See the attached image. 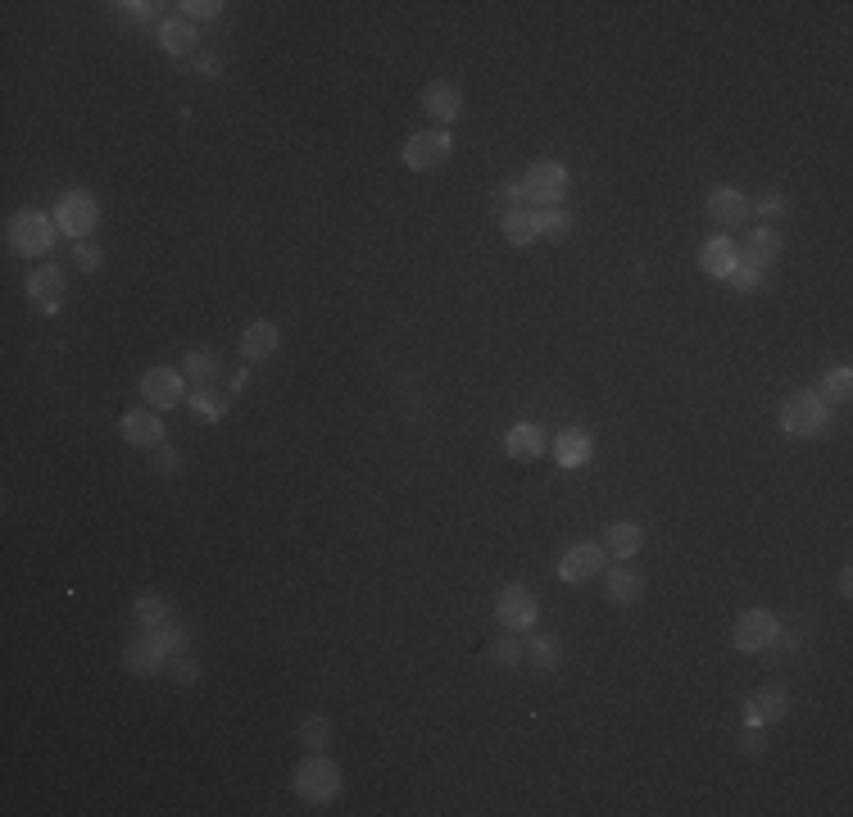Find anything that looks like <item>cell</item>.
I'll return each mask as SVG.
<instances>
[{
	"label": "cell",
	"mask_w": 853,
	"mask_h": 817,
	"mask_svg": "<svg viewBox=\"0 0 853 817\" xmlns=\"http://www.w3.org/2000/svg\"><path fill=\"white\" fill-rule=\"evenodd\" d=\"M150 459H155V473H164V477L182 473V454L168 450V445H155V450H150Z\"/></svg>",
	"instance_id": "cell-39"
},
{
	"label": "cell",
	"mask_w": 853,
	"mask_h": 817,
	"mask_svg": "<svg viewBox=\"0 0 853 817\" xmlns=\"http://www.w3.org/2000/svg\"><path fill=\"white\" fill-rule=\"evenodd\" d=\"M522 659H527V650H522V640L513 636V631L491 645V663H495V668H522Z\"/></svg>",
	"instance_id": "cell-34"
},
{
	"label": "cell",
	"mask_w": 853,
	"mask_h": 817,
	"mask_svg": "<svg viewBox=\"0 0 853 817\" xmlns=\"http://www.w3.org/2000/svg\"><path fill=\"white\" fill-rule=\"evenodd\" d=\"M55 237H59L55 218H46L41 209H19V214L5 223V241H10V250H14V255H23V259L50 255Z\"/></svg>",
	"instance_id": "cell-3"
},
{
	"label": "cell",
	"mask_w": 853,
	"mask_h": 817,
	"mask_svg": "<svg viewBox=\"0 0 853 817\" xmlns=\"http://www.w3.org/2000/svg\"><path fill=\"white\" fill-rule=\"evenodd\" d=\"M277 350H282V332H277L273 323H250L246 332H241V355H246L250 364H259V359H273Z\"/></svg>",
	"instance_id": "cell-21"
},
{
	"label": "cell",
	"mask_w": 853,
	"mask_h": 817,
	"mask_svg": "<svg viewBox=\"0 0 853 817\" xmlns=\"http://www.w3.org/2000/svg\"><path fill=\"white\" fill-rule=\"evenodd\" d=\"M754 214H763V218H781V214H785V200H781V196H767V200H758V205H754Z\"/></svg>",
	"instance_id": "cell-42"
},
{
	"label": "cell",
	"mask_w": 853,
	"mask_h": 817,
	"mask_svg": "<svg viewBox=\"0 0 853 817\" xmlns=\"http://www.w3.org/2000/svg\"><path fill=\"white\" fill-rule=\"evenodd\" d=\"M776 636H781V622H776V613H767V609H745L736 618V631H731L740 654H763L767 645H776Z\"/></svg>",
	"instance_id": "cell-7"
},
{
	"label": "cell",
	"mask_w": 853,
	"mask_h": 817,
	"mask_svg": "<svg viewBox=\"0 0 853 817\" xmlns=\"http://www.w3.org/2000/svg\"><path fill=\"white\" fill-rule=\"evenodd\" d=\"M118 432H123V441L137 445V450H155V445H164V423H159L155 409H128V414L118 418Z\"/></svg>",
	"instance_id": "cell-13"
},
{
	"label": "cell",
	"mask_w": 853,
	"mask_h": 817,
	"mask_svg": "<svg viewBox=\"0 0 853 817\" xmlns=\"http://www.w3.org/2000/svg\"><path fill=\"white\" fill-rule=\"evenodd\" d=\"M495 196H500L504 205L518 209V205H522V182H500V187H495Z\"/></svg>",
	"instance_id": "cell-41"
},
{
	"label": "cell",
	"mask_w": 853,
	"mask_h": 817,
	"mask_svg": "<svg viewBox=\"0 0 853 817\" xmlns=\"http://www.w3.org/2000/svg\"><path fill=\"white\" fill-rule=\"evenodd\" d=\"M132 618H137V627L155 631V627H164V622H173V609H168V600H159V595H141V600L132 604Z\"/></svg>",
	"instance_id": "cell-27"
},
{
	"label": "cell",
	"mask_w": 853,
	"mask_h": 817,
	"mask_svg": "<svg viewBox=\"0 0 853 817\" xmlns=\"http://www.w3.org/2000/svg\"><path fill=\"white\" fill-rule=\"evenodd\" d=\"M554 459H559V468H586L590 459H595V441H590L581 427H568V432L554 436Z\"/></svg>",
	"instance_id": "cell-17"
},
{
	"label": "cell",
	"mask_w": 853,
	"mask_h": 817,
	"mask_svg": "<svg viewBox=\"0 0 853 817\" xmlns=\"http://www.w3.org/2000/svg\"><path fill=\"white\" fill-rule=\"evenodd\" d=\"M150 640H155L159 650L168 654V659H177V654H187V631L177 627V622H164V627H155V631H146Z\"/></svg>",
	"instance_id": "cell-33"
},
{
	"label": "cell",
	"mask_w": 853,
	"mask_h": 817,
	"mask_svg": "<svg viewBox=\"0 0 853 817\" xmlns=\"http://www.w3.org/2000/svg\"><path fill=\"white\" fill-rule=\"evenodd\" d=\"M835 586H840V595H853V572L840 568V577H835Z\"/></svg>",
	"instance_id": "cell-45"
},
{
	"label": "cell",
	"mask_w": 853,
	"mask_h": 817,
	"mask_svg": "<svg viewBox=\"0 0 853 817\" xmlns=\"http://www.w3.org/2000/svg\"><path fill=\"white\" fill-rule=\"evenodd\" d=\"M168 668V654L159 650L150 636H141V645H128V672H137V677H155V672Z\"/></svg>",
	"instance_id": "cell-25"
},
{
	"label": "cell",
	"mask_w": 853,
	"mask_h": 817,
	"mask_svg": "<svg viewBox=\"0 0 853 817\" xmlns=\"http://www.w3.org/2000/svg\"><path fill=\"white\" fill-rule=\"evenodd\" d=\"M327 740H332V722H327L323 713H304L300 718V745L309 749V754H323Z\"/></svg>",
	"instance_id": "cell-28"
},
{
	"label": "cell",
	"mask_w": 853,
	"mask_h": 817,
	"mask_svg": "<svg viewBox=\"0 0 853 817\" xmlns=\"http://www.w3.org/2000/svg\"><path fill=\"white\" fill-rule=\"evenodd\" d=\"M604 568H608V550H604V545L581 541V545H572V550H563V559H559V581H568V586H581V581L604 577Z\"/></svg>",
	"instance_id": "cell-9"
},
{
	"label": "cell",
	"mask_w": 853,
	"mask_h": 817,
	"mask_svg": "<svg viewBox=\"0 0 853 817\" xmlns=\"http://www.w3.org/2000/svg\"><path fill=\"white\" fill-rule=\"evenodd\" d=\"M726 282H731V291H740V296H754L758 286H763V273H758V268H749V264H736Z\"/></svg>",
	"instance_id": "cell-35"
},
{
	"label": "cell",
	"mask_w": 853,
	"mask_h": 817,
	"mask_svg": "<svg viewBox=\"0 0 853 817\" xmlns=\"http://www.w3.org/2000/svg\"><path fill=\"white\" fill-rule=\"evenodd\" d=\"M740 754H745V758H763L767 754L763 727H745V736H740Z\"/></svg>",
	"instance_id": "cell-40"
},
{
	"label": "cell",
	"mask_w": 853,
	"mask_h": 817,
	"mask_svg": "<svg viewBox=\"0 0 853 817\" xmlns=\"http://www.w3.org/2000/svg\"><path fill=\"white\" fill-rule=\"evenodd\" d=\"M64 273H59L55 264H41L28 273V300H37L41 314H59V305H64Z\"/></svg>",
	"instance_id": "cell-12"
},
{
	"label": "cell",
	"mask_w": 853,
	"mask_h": 817,
	"mask_svg": "<svg viewBox=\"0 0 853 817\" xmlns=\"http://www.w3.org/2000/svg\"><path fill=\"white\" fill-rule=\"evenodd\" d=\"M522 650H527V659L536 663L540 672H554L559 668V654H563L554 636H531V640H522Z\"/></svg>",
	"instance_id": "cell-31"
},
{
	"label": "cell",
	"mask_w": 853,
	"mask_h": 817,
	"mask_svg": "<svg viewBox=\"0 0 853 817\" xmlns=\"http://www.w3.org/2000/svg\"><path fill=\"white\" fill-rule=\"evenodd\" d=\"M227 386H232V395H236V391H246V386H250V373H246V368H241V373H232V382H227Z\"/></svg>",
	"instance_id": "cell-46"
},
{
	"label": "cell",
	"mask_w": 853,
	"mask_h": 817,
	"mask_svg": "<svg viewBox=\"0 0 853 817\" xmlns=\"http://www.w3.org/2000/svg\"><path fill=\"white\" fill-rule=\"evenodd\" d=\"M568 187H572V178L559 159H536V164L522 173V205L527 209H563Z\"/></svg>",
	"instance_id": "cell-2"
},
{
	"label": "cell",
	"mask_w": 853,
	"mask_h": 817,
	"mask_svg": "<svg viewBox=\"0 0 853 817\" xmlns=\"http://www.w3.org/2000/svg\"><path fill=\"white\" fill-rule=\"evenodd\" d=\"M500 232H504V241H509V246H531V241L540 237V227H536V209H527V205L509 209V214L500 218Z\"/></svg>",
	"instance_id": "cell-24"
},
{
	"label": "cell",
	"mask_w": 853,
	"mask_h": 817,
	"mask_svg": "<svg viewBox=\"0 0 853 817\" xmlns=\"http://www.w3.org/2000/svg\"><path fill=\"white\" fill-rule=\"evenodd\" d=\"M826 427H831V404H826L813 386L785 395V404H781V432L785 436H795V441H813V436H822Z\"/></svg>",
	"instance_id": "cell-1"
},
{
	"label": "cell",
	"mask_w": 853,
	"mask_h": 817,
	"mask_svg": "<svg viewBox=\"0 0 853 817\" xmlns=\"http://www.w3.org/2000/svg\"><path fill=\"white\" fill-rule=\"evenodd\" d=\"M422 109H427V119L436 123H459L463 119V91L454 82H432V87L422 91Z\"/></svg>",
	"instance_id": "cell-16"
},
{
	"label": "cell",
	"mask_w": 853,
	"mask_h": 817,
	"mask_svg": "<svg viewBox=\"0 0 853 817\" xmlns=\"http://www.w3.org/2000/svg\"><path fill=\"white\" fill-rule=\"evenodd\" d=\"M822 395L826 404H849V395H853V373L849 368H831V373L822 377Z\"/></svg>",
	"instance_id": "cell-32"
},
{
	"label": "cell",
	"mask_w": 853,
	"mask_h": 817,
	"mask_svg": "<svg viewBox=\"0 0 853 817\" xmlns=\"http://www.w3.org/2000/svg\"><path fill=\"white\" fill-rule=\"evenodd\" d=\"M740 264V250H736V241L731 237H708L704 246H699V268H704L708 277H731V268Z\"/></svg>",
	"instance_id": "cell-18"
},
{
	"label": "cell",
	"mask_w": 853,
	"mask_h": 817,
	"mask_svg": "<svg viewBox=\"0 0 853 817\" xmlns=\"http://www.w3.org/2000/svg\"><path fill=\"white\" fill-rule=\"evenodd\" d=\"M404 164L413 168V173H432V168H441L445 159L454 155V141H450V132H413L409 141H404Z\"/></svg>",
	"instance_id": "cell-8"
},
{
	"label": "cell",
	"mask_w": 853,
	"mask_h": 817,
	"mask_svg": "<svg viewBox=\"0 0 853 817\" xmlns=\"http://www.w3.org/2000/svg\"><path fill=\"white\" fill-rule=\"evenodd\" d=\"M191 414H196L200 423H223V418H227V400H223V395H214L209 386H196V391H191Z\"/></svg>",
	"instance_id": "cell-30"
},
{
	"label": "cell",
	"mask_w": 853,
	"mask_h": 817,
	"mask_svg": "<svg viewBox=\"0 0 853 817\" xmlns=\"http://www.w3.org/2000/svg\"><path fill=\"white\" fill-rule=\"evenodd\" d=\"M218 373H223V364H218L214 350H187V359H182V377H187L191 386L218 382Z\"/></svg>",
	"instance_id": "cell-26"
},
{
	"label": "cell",
	"mask_w": 853,
	"mask_h": 817,
	"mask_svg": "<svg viewBox=\"0 0 853 817\" xmlns=\"http://www.w3.org/2000/svg\"><path fill=\"white\" fill-rule=\"evenodd\" d=\"M73 264H78L82 273H96V268L105 264V250H100L96 241H73Z\"/></svg>",
	"instance_id": "cell-36"
},
{
	"label": "cell",
	"mask_w": 853,
	"mask_h": 817,
	"mask_svg": "<svg viewBox=\"0 0 853 817\" xmlns=\"http://www.w3.org/2000/svg\"><path fill=\"white\" fill-rule=\"evenodd\" d=\"M159 46H164V55H173V60H196V28H191L187 19L159 23Z\"/></svg>",
	"instance_id": "cell-23"
},
{
	"label": "cell",
	"mask_w": 853,
	"mask_h": 817,
	"mask_svg": "<svg viewBox=\"0 0 853 817\" xmlns=\"http://www.w3.org/2000/svg\"><path fill=\"white\" fill-rule=\"evenodd\" d=\"M168 672H173L177 686H196V681H200V663L191 659V654H177V659H168Z\"/></svg>",
	"instance_id": "cell-37"
},
{
	"label": "cell",
	"mask_w": 853,
	"mask_h": 817,
	"mask_svg": "<svg viewBox=\"0 0 853 817\" xmlns=\"http://www.w3.org/2000/svg\"><path fill=\"white\" fill-rule=\"evenodd\" d=\"M177 10H187V23H214L223 14L218 0H187V5H177Z\"/></svg>",
	"instance_id": "cell-38"
},
{
	"label": "cell",
	"mask_w": 853,
	"mask_h": 817,
	"mask_svg": "<svg viewBox=\"0 0 853 817\" xmlns=\"http://www.w3.org/2000/svg\"><path fill=\"white\" fill-rule=\"evenodd\" d=\"M604 600L608 604H618V609H627V604H640L645 600V572H636V568H613V572H604Z\"/></svg>",
	"instance_id": "cell-15"
},
{
	"label": "cell",
	"mask_w": 853,
	"mask_h": 817,
	"mask_svg": "<svg viewBox=\"0 0 853 817\" xmlns=\"http://www.w3.org/2000/svg\"><path fill=\"white\" fill-rule=\"evenodd\" d=\"M604 550L622 563L636 559V554L645 550V527H640V522H613V527L604 532Z\"/></svg>",
	"instance_id": "cell-20"
},
{
	"label": "cell",
	"mask_w": 853,
	"mask_h": 817,
	"mask_svg": "<svg viewBox=\"0 0 853 817\" xmlns=\"http://www.w3.org/2000/svg\"><path fill=\"white\" fill-rule=\"evenodd\" d=\"M708 214H713L722 227H736V223H745V218L754 214V205H749L745 191H736V187H717L713 196H708Z\"/></svg>",
	"instance_id": "cell-19"
},
{
	"label": "cell",
	"mask_w": 853,
	"mask_h": 817,
	"mask_svg": "<svg viewBox=\"0 0 853 817\" xmlns=\"http://www.w3.org/2000/svg\"><path fill=\"white\" fill-rule=\"evenodd\" d=\"M495 618H500L504 631L522 636V631L536 627L540 604H536V595H531L527 586H518V581H513V586H504V591H500V600H495Z\"/></svg>",
	"instance_id": "cell-6"
},
{
	"label": "cell",
	"mask_w": 853,
	"mask_h": 817,
	"mask_svg": "<svg viewBox=\"0 0 853 817\" xmlns=\"http://www.w3.org/2000/svg\"><path fill=\"white\" fill-rule=\"evenodd\" d=\"M118 10H128L132 19H155L159 5H150V0H137V5H118Z\"/></svg>",
	"instance_id": "cell-43"
},
{
	"label": "cell",
	"mask_w": 853,
	"mask_h": 817,
	"mask_svg": "<svg viewBox=\"0 0 853 817\" xmlns=\"http://www.w3.org/2000/svg\"><path fill=\"white\" fill-rule=\"evenodd\" d=\"M504 450H509V459L531 463V459H540V454H545V432H540L536 423H518V427H509V432H504Z\"/></svg>",
	"instance_id": "cell-22"
},
{
	"label": "cell",
	"mask_w": 853,
	"mask_h": 817,
	"mask_svg": "<svg viewBox=\"0 0 853 817\" xmlns=\"http://www.w3.org/2000/svg\"><path fill=\"white\" fill-rule=\"evenodd\" d=\"M141 400L150 404V409H177V404L187 400V377H182V368H150L146 377H141Z\"/></svg>",
	"instance_id": "cell-10"
},
{
	"label": "cell",
	"mask_w": 853,
	"mask_h": 817,
	"mask_svg": "<svg viewBox=\"0 0 853 817\" xmlns=\"http://www.w3.org/2000/svg\"><path fill=\"white\" fill-rule=\"evenodd\" d=\"M536 227H540V237L545 241H568L577 223H572L568 209H536Z\"/></svg>",
	"instance_id": "cell-29"
},
{
	"label": "cell",
	"mask_w": 853,
	"mask_h": 817,
	"mask_svg": "<svg viewBox=\"0 0 853 817\" xmlns=\"http://www.w3.org/2000/svg\"><path fill=\"white\" fill-rule=\"evenodd\" d=\"M96 223H100V205L87 196V191H64V196H59V205H55V227L64 232V237L87 241Z\"/></svg>",
	"instance_id": "cell-5"
},
{
	"label": "cell",
	"mask_w": 853,
	"mask_h": 817,
	"mask_svg": "<svg viewBox=\"0 0 853 817\" xmlns=\"http://www.w3.org/2000/svg\"><path fill=\"white\" fill-rule=\"evenodd\" d=\"M191 64H196L200 73H209V78H214V73L223 69V60H218V55H196V60H191Z\"/></svg>",
	"instance_id": "cell-44"
},
{
	"label": "cell",
	"mask_w": 853,
	"mask_h": 817,
	"mask_svg": "<svg viewBox=\"0 0 853 817\" xmlns=\"http://www.w3.org/2000/svg\"><path fill=\"white\" fill-rule=\"evenodd\" d=\"M740 250V264H749V268H772L776 259H781V250H785V241H781V232H772V227H754L749 232V241L745 246H736Z\"/></svg>",
	"instance_id": "cell-14"
},
{
	"label": "cell",
	"mask_w": 853,
	"mask_h": 817,
	"mask_svg": "<svg viewBox=\"0 0 853 817\" xmlns=\"http://www.w3.org/2000/svg\"><path fill=\"white\" fill-rule=\"evenodd\" d=\"M790 713V690L785 686H763L745 699V727H772Z\"/></svg>",
	"instance_id": "cell-11"
},
{
	"label": "cell",
	"mask_w": 853,
	"mask_h": 817,
	"mask_svg": "<svg viewBox=\"0 0 853 817\" xmlns=\"http://www.w3.org/2000/svg\"><path fill=\"white\" fill-rule=\"evenodd\" d=\"M291 786L304 804H332V799L341 795V768H336L327 754H309L300 768H295Z\"/></svg>",
	"instance_id": "cell-4"
}]
</instances>
